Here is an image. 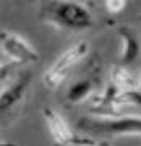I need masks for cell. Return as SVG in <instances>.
Masks as SVG:
<instances>
[{
	"label": "cell",
	"instance_id": "cell-1",
	"mask_svg": "<svg viewBox=\"0 0 141 146\" xmlns=\"http://www.w3.org/2000/svg\"><path fill=\"white\" fill-rule=\"evenodd\" d=\"M41 20L50 26L65 33H81L93 26V15L88 7L73 0H54L42 2Z\"/></svg>",
	"mask_w": 141,
	"mask_h": 146
},
{
	"label": "cell",
	"instance_id": "cell-2",
	"mask_svg": "<svg viewBox=\"0 0 141 146\" xmlns=\"http://www.w3.org/2000/svg\"><path fill=\"white\" fill-rule=\"evenodd\" d=\"M78 128L83 135L96 140L107 136L141 135V115H118V117H86L78 120Z\"/></svg>",
	"mask_w": 141,
	"mask_h": 146
},
{
	"label": "cell",
	"instance_id": "cell-3",
	"mask_svg": "<svg viewBox=\"0 0 141 146\" xmlns=\"http://www.w3.org/2000/svg\"><path fill=\"white\" fill-rule=\"evenodd\" d=\"M88 49H89L88 42H84V41H79L76 44H73L71 47H68L67 50L50 65V68L44 72V75H42L44 86L49 89L58 88L65 81V78H67L68 70L86 57Z\"/></svg>",
	"mask_w": 141,
	"mask_h": 146
},
{
	"label": "cell",
	"instance_id": "cell-4",
	"mask_svg": "<svg viewBox=\"0 0 141 146\" xmlns=\"http://www.w3.org/2000/svg\"><path fill=\"white\" fill-rule=\"evenodd\" d=\"M0 44H2V52L11 65H26V63L37 62L39 58L34 47L23 36L13 31H2Z\"/></svg>",
	"mask_w": 141,
	"mask_h": 146
},
{
	"label": "cell",
	"instance_id": "cell-5",
	"mask_svg": "<svg viewBox=\"0 0 141 146\" xmlns=\"http://www.w3.org/2000/svg\"><path fill=\"white\" fill-rule=\"evenodd\" d=\"M29 81H31V75L26 73V75H20L15 80H11L8 86L7 84L2 86V94H0V109H2V112L13 109L15 106H18L23 101L24 94H26V89L29 86Z\"/></svg>",
	"mask_w": 141,
	"mask_h": 146
},
{
	"label": "cell",
	"instance_id": "cell-6",
	"mask_svg": "<svg viewBox=\"0 0 141 146\" xmlns=\"http://www.w3.org/2000/svg\"><path fill=\"white\" fill-rule=\"evenodd\" d=\"M118 36L122 39V54H120V63L125 67L128 63H133L136 58L141 57V36L133 26L123 25L117 29Z\"/></svg>",
	"mask_w": 141,
	"mask_h": 146
},
{
	"label": "cell",
	"instance_id": "cell-7",
	"mask_svg": "<svg viewBox=\"0 0 141 146\" xmlns=\"http://www.w3.org/2000/svg\"><path fill=\"white\" fill-rule=\"evenodd\" d=\"M110 84L118 91H133L138 89V78H135L125 67L115 65L110 70Z\"/></svg>",
	"mask_w": 141,
	"mask_h": 146
},
{
	"label": "cell",
	"instance_id": "cell-8",
	"mask_svg": "<svg viewBox=\"0 0 141 146\" xmlns=\"http://www.w3.org/2000/svg\"><path fill=\"white\" fill-rule=\"evenodd\" d=\"M94 84L91 80H79L76 83H73L67 91V101L68 102H73V104H78L81 101L88 99L91 93H93Z\"/></svg>",
	"mask_w": 141,
	"mask_h": 146
},
{
	"label": "cell",
	"instance_id": "cell-9",
	"mask_svg": "<svg viewBox=\"0 0 141 146\" xmlns=\"http://www.w3.org/2000/svg\"><path fill=\"white\" fill-rule=\"evenodd\" d=\"M104 5L109 13H118L126 7V2L125 0H107V2H104Z\"/></svg>",
	"mask_w": 141,
	"mask_h": 146
},
{
	"label": "cell",
	"instance_id": "cell-10",
	"mask_svg": "<svg viewBox=\"0 0 141 146\" xmlns=\"http://www.w3.org/2000/svg\"><path fill=\"white\" fill-rule=\"evenodd\" d=\"M138 91H141V72L138 75Z\"/></svg>",
	"mask_w": 141,
	"mask_h": 146
}]
</instances>
